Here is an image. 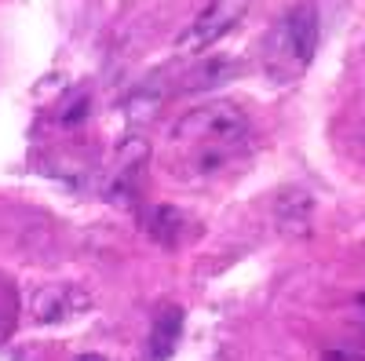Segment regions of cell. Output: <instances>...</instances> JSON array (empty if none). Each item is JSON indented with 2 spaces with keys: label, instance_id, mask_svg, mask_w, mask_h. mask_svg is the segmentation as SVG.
I'll use <instances>...</instances> for the list:
<instances>
[{
  "label": "cell",
  "instance_id": "obj_1",
  "mask_svg": "<svg viewBox=\"0 0 365 361\" xmlns=\"http://www.w3.org/2000/svg\"><path fill=\"white\" fill-rule=\"evenodd\" d=\"M245 135H249L245 110L237 103H227V99L190 110L172 128V142L187 146L194 154V172H205V175L223 168L234 157V150L245 142Z\"/></svg>",
  "mask_w": 365,
  "mask_h": 361
},
{
  "label": "cell",
  "instance_id": "obj_2",
  "mask_svg": "<svg viewBox=\"0 0 365 361\" xmlns=\"http://www.w3.org/2000/svg\"><path fill=\"white\" fill-rule=\"evenodd\" d=\"M314 51H318V15L311 4H299L267 33L263 70L270 73V80L289 84L311 66Z\"/></svg>",
  "mask_w": 365,
  "mask_h": 361
},
{
  "label": "cell",
  "instance_id": "obj_3",
  "mask_svg": "<svg viewBox=\"0 0 365 361\" xmlns=\"http://www.w3.org/2000/svg\"><path fill=\"white\" fill-rule=\"evenodd\" d=\"M245 11H249V0H208L205 11L182 29V37L175 41V51L197 55V51L212 48L216 41H223L241 19H245Z\"/></svg>",
  "mask_w": 365,
  "mask_h": 361
},
{
  "label": "cell",
  "instance_id": "obj_4",
  "mask_svg": "<svg viewBox=\"0 0 365 361\" xmlns=\"http://www.w3.org/2000/svg\"><path fill=\"white\" fill-rule=\"evenodd\" d=\"M182 336V310L179 307H165L150 328V340H146V361H168L179 347Z\"/></svg>",
  "mask_w": 365,
  "mask_h": 361
},
{
  "label": "cell",
  "instance_id": "obj_5",
  "mask_svg": "<svg viewBox=\"0 0 365 361\" xmlns=\"http://www.w3.org/2000/svg\"><path fill=\"white\" fill-rule=\"evenodd\" d=\"M88 303H91V299L88 295H77V288H41L37 299H34V314L44 325H51V321L70 318L73 310H84Z\"/></svg>",
  "mask_w": 365,
  "mask_h": 361
},
{
  "label": "cell",
  "instance_id": "obj_6",
  "mask_svg": "<svg viewBox=\"0 0 365 361\" xmlns=\"http://www.w3.org/2000/svg\"><path fill=\"white\" fill-rule=\"evenodd\" d=\"M179 226H182V212H175L172 204H158L154 216H150V234H154L161 245H175Z\"/></svg>",
  "mask_w": 365,
  "mask_h": 361
},
{
  "label": "cell",
  "instance_id": "obj_7",
  "mask_svg": "<svg viewBox=\"0 0 365 361\" xmlns=\"http://www.w3.org/2000/svg\"><path fill=\"white\" fill-rule=\"evenodd\" d=\"M88 106H91V103H88V95H81V103H77V106H70V110L63 113V125H77V120H84Z\"/></svg>",
  "mask_w": 365,
  "mask_h": 361
},
{
  "label": "cell",
  "instance_id": "obj_8",
  "mask_svg": "<svg viewBox=\"0 0 365 361\" xmlns=\"http://www.w3.org/2000/svg\"><path fill=\"white\" fill-rule=\"evenodd\" d=\"M73 361H106V357H103V354H77Z\"/></svg>",
  "mask_w": 365,
  "mask_h": 361
}]
</instances>
